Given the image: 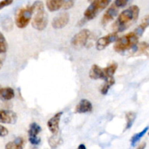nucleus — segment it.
<instances>
[{"label":"nucleus","instance_id":"412c9836","mask_svg":"<svg viewBox=\"0 0 149 149\" xmlns=\"http://www.w3.org/2000/svg\"><path fill=\"white\" fill-rule=\"evenodd\" d=\"M62 139H61V137L59 134H55V135H52V137L49 138L48 140V143H49V146L51 147V148L55 149L58 148V146L62 143Z\"/></svg>","mask_w":149,"mask_h":149},{"label":"nucleus","instance_id":"c85d7f7f","mask_svg":"<svg viewBox=\"0 0 149 149\" xmlns=\"http://www.w3.org/2000/svg\"><path fill=\"white\" fill-rule=\"evenodd\" d=\"M13 1H14V0H1V1H0V10H1V9L4 8V7H7V6L13 4Z\"/></svg>","mask_w":149,"mask_h":149},{"label":"nucleus","instance_id":"7ed1b4c3","mask_svg":"<svg viewBox=\"0 0 149 149\" xmlns=\"http://www.w3.org/2000/svg\"><path fill=\"white\" fill-rule=\"evenodd\" d=\"M138 39L139 36L135 32H130L116 39L113 45V49L116 52H126L136 47Z\"/></svg>","mask_w":149,"mask_h":149},{"label":"nucleus","instance_id":"39448f33","mask_svg":"<svg viewBox=\"0 0 149 149\" xmlns=\"http://www.w3.org/2000/svg\"><path fill=\"white\" fill-rule=\"evenodd\" d=\"M33 16L32 6H26L17 10L15 17V22L19 29H25L31 22Z\"/></svg>","mask_w":149,"mask_h":149},{"label":"nucleus","instance_id":"393cba45","mask_svg":"<svg viewBox=\"0 0 149 149\" xmlns=\"http://www.w3.org/2000/svg\"><path fill=\"white\" fill-rule=\"evenodd\" d=\"M1 26H2L3 29L7 31H11L13 28V21H12L11 19L10 18L4 19L2 21V23H1Z\"/></svg>","mask_w":149,"mask_h":149},{"label":"nucleus","instance_id":"4468645a","mask_svg":"<svg viewBox=\"0 0 149 149\" xmlns=\"http://www.w3.org/2000/svg\"><path fill=\"white\" fill-rule=\"evenodd\" d=\"M93 104L90 100L87 99H82L80 100L75 108V113H86L93 111Z\"/></svg>","mask_w":149,"mask_h":149},{"label":"nucleus","instance_id":"f3484780","mask_svg":"<svg viewBox=\"0 0 149 149\" xmlns=\"http://www.w3.org/2000/svg\"><path fill=\"white\" fill-rule=\"evenodd\" d=\"M148 27H149V15H146L145 17L142 19L141 23H140L139 26L135 29L134 32H135V33L140 37V36H142L143 33L145 32L146 29Z\"/></svg>","mask_w":149,"mask_h":149},{"label":"nucleus","instance_id":"9b49d317","mask_svg":"<svg viewBox=\"0 0 149 149\" xmlns=\"http://www.w3.org/2000/svg\"><path fill=\"white\" fill-rule=\"evenodd\" d=\"M17 119V113L10 110H0V123L13 125Z\"/></svg>","mask_w":149,"mask_h":149},{"label":"nucleus","instance_id":"6e6552de","mask_svg":"<svg viewBox=\"0 0 149 149\" xmlns=\"http://www.w3.org/2000/svg\"><path fill=\"white\" fill-rule=\"evenodd\" d=\"M41 131L42 128L36 122H33L30 125L28 133H29V141L32 145L37 146L40 143L41 139L38 137V135L40 133Z\"/></svg>","mask_w":149,"mask_h":149},{"label":"nucleus","instance_id":"4be33fe9","mask_svg":"<svg viewBox=\"0 0 149 149\" xmlns=\"http://www.w3.org/2000/svg\"><path fill=\"white\" fill-rule=\"evenodd\" d=\"M148 127H146L144 128V129L141 132L135 134V135L132 137V138H131V141H130L132 146H135L137 144V143H138V141H139L140 140H141V138H142L143 137L146 135V133L148 132Z\"/></svg>","mask_w":149,"mask_h":149},{"label":"nucleus","instance_id":"f704fd0d","mask_svg":"<svg viewBox=\"0 0 149 149\" xmlns=\"http://www.w3.org/2000/svg\"><path fill=\"white\" fill-rule=\"evenodd\" d=\"M33 149H37V148H33Z\"/></svg>","mask_w":149,"mask_h":149},{"label":"nucleus","instance_id":"f257e3e1","mask_svg":"<svg viewBox=\"0 0 149 149\" xmlns=\"http://www.w3.org/2000/svg\"><path fill=\"white\" fill-rule=\"evenodd\" d=\"M140 8L138 6H130L117 16L116 20L112 25V29L117 33L127 30L138 20Z\"/></svg>","mask_w":149,"mask_h":149},{"label":"nucleus","instance_id":"5701e85b","mask_svg":"<svg viewBox=\"0 0 149 149\" xmlns=\"http://www.w3.org/2000/svg\"><path fill=\"white\" fill-rule=\"evenodd\" d=\"M135 118H136V113L135 112H128L126 113V120H127V124H126V127L125 130H128L132 126L135 120Z\"/></svg>","mask_w":149,"mask_h":149},{"label":"nucleus","instance_id":"9d476101","mask_svg":"<svg viewBox=\"0 0 149 149\" xmlns=\"http://www.w3.org/2000/svg\"><path fill=\"white\" fill-rule=\"evenodd\" d=\"M70 20V16L68 13H63L58 15L52 21V26L55 29H63L67 26Z\"/></svg>","mask_w":149,"mask_h":149},{"label":"nucleus","instance_id":"2eb2a0df","mask_svg":"<svg viewBox=\"0 0 149 149\" xmlns=\"http://www.w3.org/2000/svg\"><path fill=\"white\" fill-rule=\"evenodd\" d=\"M15 97V91L10 87H3L0 86V100H10Z\"/></svg>","mask_w":149,"mask_h":149},{"label":"nucleus","instance_id":"72a5a7b5","mask_svg":"<svg viewBox=\"0 0 149 149\" xmlns=\"http://www.w3.org/2000/svg\"><path fill=\"white\" fill-rule=\"evenodd\" d=\"M1 67H2V61L0 60V68H1Z\"/></svg>","mask_w":149,"mask_h":149},{"label":"nucleus","instance_id":"0eeeda50","mask_svg":"<svg viewBox=\"0 0 149 149\" xmlns=\"http://www.w3.org/2000/svg\"><path fill=\"white\" fill-rule=\"evenodd\" d=\"M118 38H119L118 33L115 31L99 38L95 44L96 49L99 51H101L103 49H106L109 45L116 42Z\"/></svg>","mask_w":149,"mask_h":149},{"label":"nucleus","instance_id":"c9c22d12","mask_svg":"<svg viewBox=\"0 0 149 149\" xmlns=\"http://www.w3.org/2000/svg\"><path fill=\"white\" fill-rule=\"evenodd\" d=\"M148 135H149V132H148Z\"/></svg>","mask_w":149,"mask_h":149},{"label":"nucleus","instance_id":"423d86ee","mask_svg":"<svg viewBox=\"0 0 149 149\" xmlns=\"http://www.w3.org/2000/svg\"><path fill=\"white\" fill-rule=\"evenodd\" d=\"M90 36H91V32L89 29H82L73 36L71 41V45L74 47H79L86 46Z\"/></svg>","mask_w":149,"mask_h":149},{"label":"nucleus","instance_id":"b1692460","mask_svg":"<svg viewBox=\"0 0 149 149\" xmlns=\"http://www.w3.org/2000/svg\"><path fill=\"white\" fill-rule=\"evenodd\" d=\"M8 48L7 40L3 35V33L0 31V54L5 53Z\"/></svg>","mask_w":149,"mask_h":149},{"label":"nucleus","instance_id":"bb28decb","mask_svg":"<svg viewBox=\"0 0 149 149\" xmlns=\"http://www.w3.org/2000/svg\"><path fill=\"white\" fill-rule=\"evenodd\" d=\"M16 147H17V149H23V147H24V140H23V138L21 137H18V138H16L14 141Z\"/></svg>","mask_w":149,"mask_h":149},{"label":"nucleus","instance_id":"6ab92c4d","mask_svg":"<svg viewBox=\"0 0 149 149\" xmlns=\"http://www.w3.org/2000/svg\"><path fill=\"white\" fill-rule=\"evenodd\" d=\"M117 68H118V64L115 62L111 63L109 64L107 66L103 68V69H104L105 75H106V79H109V78H111V77H113V75H114L115 73H116Z\"/></svg>","mask_w":149,"mask_h":149},{"label":"nucleus","instance_id":"473e14b6","mask_svg":"<svg viewBox=\"0 0 149 149\" xmlns=\"http://www.w3.org/2000/svg\"><path fill=\"white\" fill-rule=\"evenodd\" d=\"M77 149H87V148H86L84 144H80L78 146V148H77Z\"/></svg>","mask_w":149,"mask_h":149},{"label":"nucleus","instance_id":"ddd939ff","mask_svg":"<svg viewBox=\"0 0 149 149\" xmlns=\"http://www.w3.org/2000/svg\"><path fill=\"white\" fill-rule=\"evenodd\" d=\"M89 77H90V79L94 80L106 79V75H105L103 68H101V67L99 66L98 65H96V64H94L90 68V72H89Z\"/></svg>","mask_w":149,"mask_h":149},{"label":"nucleus","instance_id":"a211bd4d","mask_svg":"<svg viewBox=\"0 0 149 149\" xmlns=\"http://www.w3.org/2000/svg\"><path fill=\"white\" fill-rule=\"evenodd\" d=\"M46 6L50 12H56L62 8V0H47Z\"/></svg>","mask_w":149,"mask_h":149},{"label":"nucleus","instance_id":"f8f14e48","mask_svg":"<svg viewBox=\"0 0 149 149\" xmlns=\"http://www.w3.org/2000/svg\"><path fill=\"white\" fill-rule=\"evenodd\" d=\"M63 115V112H58L55 113L52 118L48 120L47 127L49 130L52 133V135L59 133L60 130V122H61V116Z\"/></svg>","mask_w":149,"mask_h":149},{"label":"nucleus","instance_id":"1a4fd4ad","mask_svg":"<svg viewBox=\"0 0 149 149\" xmlns=\"http://www.w3.org/2000/svg\"><path fill=\"white\" fill-rule=\"evenodd\" d=\"M119 7L113 3L109 8L106 10L103 14V17L101 18V23L103 25H106L109 23L110 22L113 21L115 19V17L118 15L119 13Z\"/></svg>","mask_w":149,"mask_h":149},{"label":"nucleus","instance_id":"a878e982","mask_svg":"<svg viewBox=\"0 0 149 149\" xmlns=\"http://www.w3.org/2000/svg\"><path fill=\"white\" fill-rule=\"evenodd\" d=\"M76 0H62V8L64 10H69L74 5Z\"/></svg>","mask_w":149,"mask_h":149},{"label":"nucleus","instance_id":"cd10ccee","mask_svg":"<svg viewBox=\"0 0 149 149\" xmlns=\"http://www.w3.org/2000/svg\"><path fill=\"white\" fill-rule=\"evenodd\" d=\"M129 0H115L114 4L117 6L119 8H122V7H125L127 4Z\"/></svg>","mask_w":149,"mask_h":149},{"label":"nucleus","instance_id":"aec40b11","mask_svg":"<svg viewBox=\"0 0 149 149\" xmlns=\"http://www.w3.org/2000/svg\"><path fill=\"white\" fill-rule=\"evenodd\" d=\"M105 82L103 85L100 87V93L102 95H106L109 92V90H110L111 87L115 84V79L114 77H111V78L107 79L104 80Z\"/></svg>","mask_w":149,"mask_h":149},{"label":"nucleus","instance_id":"2f4dec72","mask_svg":"<svg viewBox=\"0 0 149 149\" xmlns=\"http://www.w3.org/2000/svg\"><path fill=\"white\" fill-rule=\"evenodd\" d=\"M146 146V143L145 142L142 143H141V145H140L139 146H138V148H137V149H145Z\"/></svg>","mask_w":149,"mask_h":149},{"label":"nucleus","instance_id":"f03ea898","mask_svg":"<svg viewBox=\"0 0 149 149\" xmlns=\"http://www.w3.org/2000/svg\"><path fill=\"white\" fill-rule=\"evenodd\" d=\"M31 6L33 8L32 26L37 31L45 30L48 24V17L43 2L42 1H36Z\"/></svg>","mask_w":149,"mask_h":149},{"label":"nucleus","instance_id":"dca6fc26","mask_svg":"<svg viewBox=\"0 0 149 149\" xmlns=\"http://www.w3.org/2000/svg\"><path fill=\"white\" fill-rule=\"evenodd\" d=\"M135 48V55H146L149 57V44L148 42H142L138 43Z\"/></svg>","mask_w":149,"mask_h":149},{"label":"nucleus","instance_id":"20e7f679","mask_svg":"<svg viewBox=\"0 0 149 149\" xmlns=\"http://www.w3.org/2000/svg\"><path fill=\"white\" fill-rule=\"evenodd\" d=\"M90 2L89 7L84 13V18L82 21L85 23L87 20L94 19L100 12L106 8L111 0H88Z\"/></svg>","mask_w":149,"mask_h":149},{"label":"nucleus","instance_id":"7c9ffc66","mask_svg":"<svg viewBox=\"0 0 149 149\" xmlns=\"http://www.w3.org/2000/svg\"><path fill=\"white\" fill-rule=\"evenodd\" d=\"M5 149H17L16 147L14 141L13 142H9L7 143V145L5 146Z\"/></svg>","mask_w":149,"mask_h":149},{"label":"nucleus","instance_id":"c756f323","mask_svg":"<svg viewBox=\"0 0 149 149\" xmlns=\"http://www.w3.org/2000/svg\"><path fill=\"white\" fill-rule=\"evenodd\" d=\"M8 130L5 127L0 125V137H5L8 135Z\"/></svg>","mask_w":149,"mask_h":149}]
</instances>
